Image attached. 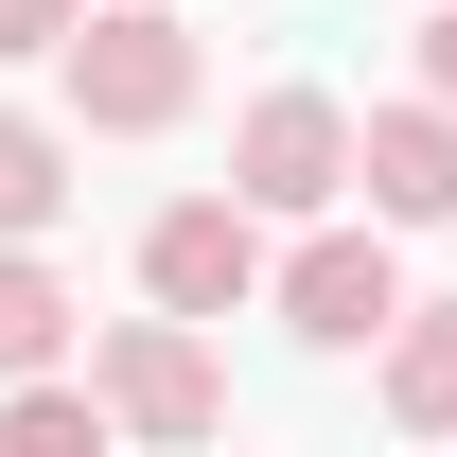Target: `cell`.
Here are the masks:
<instances>
[{"mask_svg":"<svg viewBox=\"0 0 457 457\" xmlns=\"http://www.w3.org/2000/svg\"><path fill=\"white\" fill-rule=\"evenodd\" d=\"M71 18L88 0H0V54H71Z\"/></svg>","mask_w":457,"mask_h":457,"instance_id":"8fae6325","label":"cell"},{"mask_svg":"<svg viewBox=\"0 0 457 457\" xmlns=\"http://www.w3.org/2000/svg\"><path fill=\"white\" fill-rule=\"evenodd\" d=\"M54 212H71V141H54V123H18V106H0V246H36Z\"/></svg>","mask_w":457,"mask_h":457,"instance_id":"30bf717a","label":"cell"},{"mask_svg":"<svg viewBox=\"0 0 457 457\" xmlns=\"http://www.w3.org/2000/svg\"><path fill=\"white\" fill-rule=\"evenodd\" d=\"M335 176H352V106L335 88H264L246 106V141H228V194L246 212H317Z\"/></svg>","mask_w":457,"mask_h":457,"instance_id":"3957f363","label":"cell"},{"mask_svg":"<svg viewBox=\"0 0 457 457\" xmlns=\"http://www.w3.org/2000/svg\"><path fill=\"white\" fill-rule=\"evenodd\" d=\"M54 352H71V282L36 264V246H0V387H18V370H54Z\"/></svg>","mask_w":457,"mask_h":457,"instance_id":"9c48e42d","label":"cell"},{"mask_svg":"<svg viewBox=\"0 0 457 457\" xmlns=\"http://www.w3.org/2000/svg\"><path fill=\"white\" fill-rule=\"evenodd\" d=\"M282 317H299V335H317V352H370V335H387V317H404V264H387V246H370V228H317V246H299V264H282Z\"/></svg>","mask_w":457,"mask_h":457,"instance_id":"5b68a950","label":"cell"},{"mask_svg":"<svg viewBox=\"0 0 457 457\" xmlns=\"http://www.w3.org/2000/svg\"><path fill=\"white\" fill-rule=\"evenodd\" d=\"M106 422H123L106 370H88V387H54V370H18V387H0V440H18V457H106Z\"/></svg>","mask_w":457,"mask_h":457,"instance_id":"52a82bcc","label":"cell"},{"mask_svg":"<svg viewBox=\"0 0 457 457\" xmlns=\"http://www.w3.org/2000/svg\"><path fill=\"white\" fill-rule=\"evenodd\" d=\"M352 176H370L387 228H440L457 212V106H440V88H422V106H370V123H352Z\"/></svg>","mask_w":457,"mask_h":457,"instance_id":"8992f818","label":"cell"},{"mask_svg":"<svg viewBox=\"0 0 457 457\" xmlns=\"http://www.w3.org/2000/svg\"><path fill=\"white\" fill-rule=\"evenodd\" d=\"M422 88H440V106H457V0H440V36H422Z\"/></svg>","mask_w":457,"mask_h":457,"instance_id":"7c38bea8","label":"cell"},{"mask_svg":"<svg viewBox=\"0 0 457 457\" xmlns=\"http://www.w3.org/2000/svg\"><path fill=\"white\" fill-rule=\"evenodd\" d=\"M141 282H159L176 317H246V299H264V212H246V194L159 212V228H141Z\"/></svg>","mask_w":457,"mask_h":457,"instance_id":"277c9868","label":"cell"},{"mask_svg":"<svg viewBox=\"0 0 457 457\" xmlns=\"http://www.w3.org/2000/svg\"><path fill=\"white\" fill-rule=\"evenodd\" d=\"M71 123H106V141H159L194 106V36H176L159 0H106V18H71Z\"/></svg>","mask_w":457,"mask_h":457,"instance_id":"6da1fadb","label":"cell"},{"mask_svg":"<svg viewBox=\"0 0 457 457\" xmlns=\"http://www.w3.org/2000/svg\"><path fill=\"white\" fill-rule=\"evenodd\" d=\"M387 404L422 422V440H457V317H422V299L387 317Z\"/></svg>","mask_w":457,"mask_h":457,"instance_id":"ba28073f","label":"cell"},{"mask_svg":"<svg viewBox=\"0 0 457 457\" xmlns=\"http://www.w3.org/2000/svg\"><path fill=\"white\" fill-rule=\"evenodd\" d=\"M106 404H123V440H212V422H228V370H212V335L159 299V317L106 335Z\"/></svg>","mask_w":457,"mask_h":457,"instance_id":"7a4b0ae2","label":"cell"}]
</instances>
